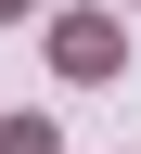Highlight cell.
Masks as SVG:
<instances>
[{
	"label": "cell",
	"instance_id": "6da1fadb",
	"mask_svg": "<svg viewBox=\"0 0 141 154\" xmlns=\"http://www.w3.org/2000/svg\"><path fill=\"white\" fill-rule=\"evenodd\" d=\"M115 51H128V38H115L103 13H64V26H51V64L64 77H115Z\"/></svg>",
	"mask_w": 141,
	"mask_h": 154
},
{
	"label": "cell",
	"instance_id": "7a4b0ae2",
	"mask_svg": "<svg viewBox=\"0 0 141 154\" xmlns=\"http://www.w3.org/2000/svg\"><path fill=\"white\" fill-rule=\"evenodd\" d=\"M0 154H51V128H38V116H13V128H0Z\"/></svg>",
	"mask_w": 141,
	"mask_h": 154
},
{
	"label": "cell",
	"instance_id": "3957f363",
	"mask_svg": "<svg viewBox=\"0 0 141 154\" xmlns=\"http://www.w3.org/2000/svg\"><path fill=\"white\" fill-rule=\"evenodd\" d=\"M13 13H26V0H0V26H13Z\"/></svg>",
	"mask_w": 141,
	"mask_h": 154
}]
</instances>
